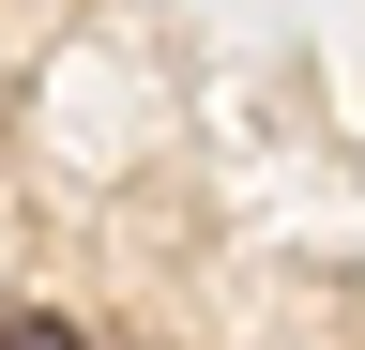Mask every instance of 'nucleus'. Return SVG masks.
<instances>
[{
    "instance_id": "f257e3e1",
    "label": "nucleus",
    "mask_w": 365,
    "mask_h": 350,
    "mask_svg": "<svg viewBox=\"0 0 365 350\" xmlns=\"http://www.w3.org/2000/svg\"><path fill=\"white\" fill-rule=\"evenodd\" d=\"M0 350H91V335L61 320V304H16V320H0Z\"/></svg>"
}]
</instances>
